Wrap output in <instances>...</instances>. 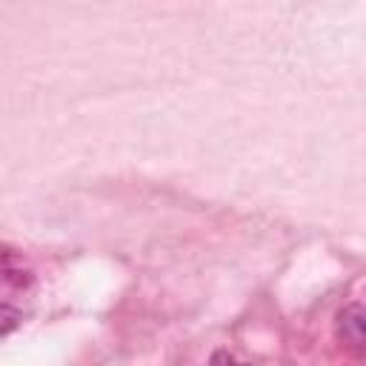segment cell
<instances>
[{"instance_id":"obj_1","label":"cell","mask_w":366,"mask_h":366,"mask_svg":"<svg viewBox=\"0 0 366 366\" xmlns=\"http://www.w3.org/2000/svg\"><path fill=\"white\" fill-rule=\"evenodd\" d=\"M337 337L352 346L355 352L366 349V315L360 303H349L340 315H337Z\"/></svg>"},{"instance_id":"obj_2","label":"cell","mask_w":366,"mask_h":366,"mask_svg":"<svg viewBox=\"0 0 366 366\" xmlns=\"http://www.w3.org/2000/svg\"><path fill=\"white\" fill-rule=\"evenodd\" d=\"M20 320H23L20 309H14V306H9V303H0V337L9 335V332H14V329L20 326Z\"/></svg>"}]
</instances>
